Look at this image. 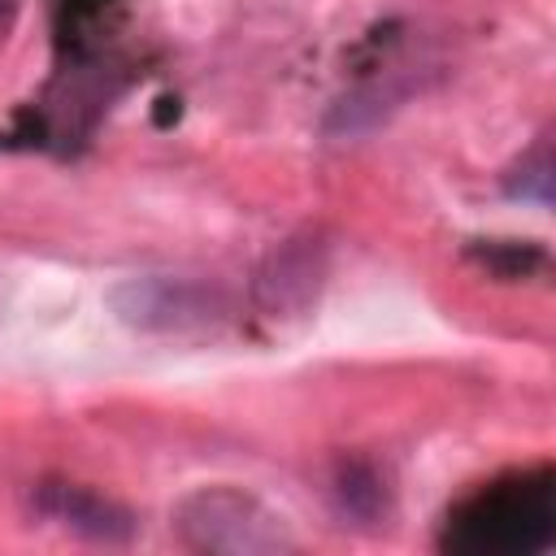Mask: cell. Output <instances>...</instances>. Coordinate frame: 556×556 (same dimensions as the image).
<instances>
[{
  "instance_id": "6da1fadb",
  "label": "cell",
  "mask_w": 556,
  "mask_h": 556,
  "mask_svg": "<svg viewBox=\"0 0 556 556\" xmlns=\"http://www.w3.org/2000/svg\"><path fill=\"white\" fill-rule=\"evenodd\" d=\"M556 543V469H521L482 482L443 517L439 547L452 556H534Z\"/></svg>"
},
{
  "instance_id": "7a4b0ae2",
  "label": "cell",
  "mask_w": 556,
  "mask_h": 556,
  "mask_svg": "<svg viewBox=\"0 0 556 556\" xmlns=\"http://www.w3.org/2000/svg\"><path fill=\"white\" fill-rule=\"evenodd\" d=\"M174 530L191 552L226 556H278L295 552L291 526L239 486H195L174 508Z\"/></svg>"
},
{
  "instance_id": "3957f363",
  "label": "cell",
  "mask_w": 556,
  "mask_h": 556,
  "mask_svg": "<svg viewBox=\"0 0 556 556\" xmlns=\"http://www.w3.org/2000/svg\"><path fill=\"white\" fill-rule=\"evenodd\" d=\"M113 313L148 334H182L195 326H213L226 313V300L217 287L204 282H187V278H165V274H148V278H122L109 291Z\"/></svg>"
},
{
  "instance_id": "277c9868",
  "label": "cell",
  "mask_w": 556,
  "mask_h": 556,
  "mask_svg": "<svg viewBox=\"0 0 556 556\" xmlns=\"http://www.w3.org/2000/svg\"><path fill=\"white\" fill-rule=\"evenodd\" d=\"M330 274V243L317 230L287 235L269 248L252 278V295L269 317H300L317 304Z\"/></svg>"
},
{
  "instance_id": "5b68a950",
  "label": "cell",
  "mask_w": 556,
  "mask_h": 556,
  "mask_svg": "<svg viewBox=\"0 0 556 556\" xmlns=\"http://www.w3.org/2000/svg\"><path fill=\"white\" fill-rule=\"evenodd\" d=\"M30 500H35V513L39 517L56 521L61 530H70L78 539H91V543H126L135 534V517L117 500H109V495H100V491H91L83 482L48 478V482L35 486Z\"/></svg>"
},
{
  "instance_id": "8992f818",
  "label": "cell",
  "mask_w": 556,
  "mask_h": 556,
  "mask_svg": "<svg viewBox=\"0 0 556 556\" xmlns=\"http://www.w3.org/2000/svg\"><path fill=\"white\" fill-rule=\"evenodd\" d=\"M330 500H334L339 517L361 521V526H374L387 513L382 473L369 460H339L334 465V478H330Z\"/></svg>"
},
{
  "instance_id": "52a82bcc",
  "label": "cell",
  "mask_w": 556,
  "mask_h": 556,
  "mask_svg": "<svg viewBox=\"0 0 556 556\" xmlns=\"http://www.w3.org/2000/svg\"><path fill=\"white\" fill-rule=\"evenodd\" d=\"M117 4H122V0H52L56 48H61V52L100 48V43H96V30H100V22H104Z\"/></svg>"
},
{
  "instance_id": "ba28073f",
  "label": "cell",
  "mask_w": 556,
  "mask_h": 556,
  "mask_svg": "<svg viewBox=\"0 0 556 556\" xmlns=\"http://www.w3.org/2000/svg\"><path fill=\"white\" fill-rule=\"evenodd\" d=\"M469 261H478L486 274L495 278H530L547 265V252L530 239H482V243H469Z\"/></svg>"
},
{
  "instance_id": "9c48e42d",
  "label": "cell",
  "mask_w": 556,
  "mask_h": 556,
  "mask_svg": "<svg viewBox=\"0 0 556 556\" xmlns=\"http://www.w3.org/2000/svg\"><path fill=\"white\" fill-rule=\"evenodd\" d=\"M504 191L513 200H534V204H552V143L539 139L508 174H504Z\"/></svg>"
},
{
  "instance_id": "30bf717a",
  "label": "cell",
  "mask_w": 556,
  "mask_h": 556,
  "mask_svg": "<svg viewBox=\"0 0 556 556\" xmlns=\"http://www.w3.org/2000/svg\"><path fill=\"white\" fill-rule=\"evenodd\" d=\"M17 13H22V0H0V43L9 39V30H13Z\"/></svg>"
}]
</instances>
